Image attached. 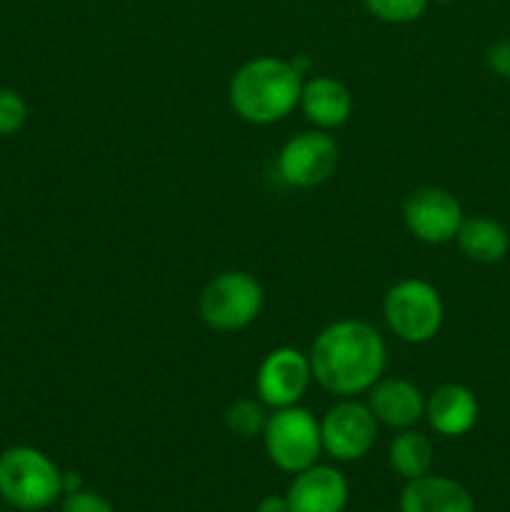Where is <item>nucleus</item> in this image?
Returning <instances> with one entry per match:
<instances>
[{
    "label": "nucleus",
    "mask_w": 510,
    "mask_h": 512,
    "mask_svg": "<svg viewBox=\"0 0 510 512\" xmlns=\"http://www.w3.org/2000/svg\"><path fill=\"white\" fill-rule=\"evenodd\" d=\"M80 488H83V478H80L78 473H73V470L63 473V495L75 493V490H80Z\"/></svg>",
    "instance_id": "obj_24"
},
{
    "label": "nucleus",
    "mask_w": 510,
    "mask_h": 512,
    "mask_svg": "<svg viewBox=\"0 0 510 512\" xmlns=\"http://www.w3.org/2000/svg\"><path fill=\"white\" fill-rule=\"evenodd\" d=\"M363 5L373 18L383 20V23L408 25L423 18L430 0H363Z\"/></svg>",
    "instance_id": "obj_19"
},
{
    "label": "nucleus",
    "mask_w": 510,
    "mask_h": 512,
    "mask_svg": "<svg viewBox=\"0 0 510 512\" xmlns=\"http://www.w3.org/2000/svg\"><path fill=\"white\" fill-rule=\"evenodd\" d=\"M480 415L478 398L460 383H445L425 400V418L443 438H463L475 428Z\"/></svg>",
    "instance_id": "obj_13"
},
{
    "label": "nucleus",
    "mask_w": 510,
    "mask_h": 512,
    "mask_svg": "<svg viewBox=\"0 0 510 512\" xmlns=\"http://www.w3.org/2000/svg\"><path fill=\"white\" fill-rule=\"evenodd\" d=\"M368 408L375 420L393 430H408L425 418V398L420 388L403 378H380L368 390Z\"/></svg>",
    "instance_id": "obj_12"
},
{
    "label": "nucleus",
    "mask_w": 510,
    "mask_h": 512,
    "mask_svg": "<svg viewBox=\"0 0 510 512\" xmlns=\"http://www.w3.org/2000/svg\"><path fill=\"white\" fill-rule=\"evenodd\" d=\"M60 512H115V508L105 495L80 488L60 498Z\"/></svg>",
    "instance_id": "obj_21"
},
{
    "label": "nucleus",
    "mask_w": 510,
    "mask_h": 512,
    "mask_svg": "<svg viewBox=\"0 0 510 512\" xmlns=\"http://www.w3.org/2000/svg\"><path fill=\"white\" fill-rule=\"evenodd\" d=\"M258 512H290L285 495H265L258 503Z\"/></svg>",
    "instance_id": "obj_23"
},
{
    "label": "nucleus",
    "mask_w": 510,
    "mask_h": 512,
    "mask_svg": "<svg viewBox=\"0 0 510 512\" xmlns=\"http://www.w3.org/2000/svg\"><path fill=\"white\" fill-rule=\"evenodd\" d=\"M320 438L330 458L338 463H353L373 450L378 440V420L368 405L345 398L320 420Z\"/></svg>",
    "instance_id": "obj_7"
},
{
    "label": "nucleus",
    "mask_w": 510,
    "mask_h": 512,
    "mask_svg": "<svg viewBox=\"0 0 510 512\" xmlns=\"http://www.w3.org/2000/svg\"><path fill=\"white\" fill-rule=\"evenodd\" d=\"M308 358L320 388L340 398H353L368 393L383 378L388 348L373 325L345 318L320 330Z\"/></svg>",
    "instance_id": "obj_1"
},
{
    "label": "nucleus",
    "mask_w": 510,
    "mask_h": 512,
    "mask_svg": "<svg viewBox=\"0 0 510 512\" xmlns=\"http://www.w3.org/2000/svg\"><path fill=\"white\" fill-rule=\"evenodd\" d=\"M485 63H488L490 73L510 80V38L495 40L485 53Z\"/></svg>",
    "instance_id": "obj_22"
},
{
    "label": "nucleus",
    "mask_w": 510,
    "mask_h": 512,
    "mask_svg": "<svg viewBox=\"0 0 510 512\" xmlns=\"http://www.w3.org/2000/svg\"><path fill=\"white\" fill-rule=\"evenodd\" d=\"M405 225L418 240L443 245L455 240L463 225V205L443 188H418L408 195L403 208Z\"/></svg>",
    "instance_id": "obj_10"
},
{
    "label": "nucleus",
    "mask_w": 510,
    "mask_h": 512,
    "mask_svg": "<svg viewBox=\"0 0 510 512\" xmlns=\"http://www.w3.org/2000/svg\"><path fill=\"white\" fill-rule=\"evenodd\" d=\"M383 315L388 328L405 343H428L443 328V298L428 280L408 278L385 293Z\"/></svg>",
    "instance_id": "obj_5"
},
{
    "label": "nucleus",
    "mask_w": 510,
    "mask_h": 512,
    "mask_svg": "<svg viewBox=\"0 0 510 512\" xmlns=\"http://www.w3.org/2000/svg\"><path fill=\"white\" fill-rule=\"evenodd\" d=\"M400 512H475V500L463 483L445 475L408 480L400 493Z\"/></svg>",
    "instance_id": "obj_14"
},
{
    "label": "nucleus",
    "mask_w": 510,
    "mask_h": 512,
    "mask_svg": "<svg viewBox=\"0 0 510 512\" xmlns=\"http://www.w3.org/2000/svg\"><path fill=\"white\" fill-rule=\"evenodd\" d=\"M338 143L325 130H305L283 145L278 175L293 188H315L338 168Z\"/></svg>",
    "instance_id": "obj_8"
},
{
    "label": "nucleus",
    "mask_w": 510,
    "mask_h": 512,
    "mask_svg": "<svg viewBox=\"0 0 510 512\" xmlns=\"http://www.w3.org/2000/svg\"><path fill=\"white\" fill-rule=\"evenodd\" d=\"M285 500L290 512H345L350 485L338 468L315 463L293 475Z\"/></svg>",
    "instance_id": "obj_11"
},
{
    "label": "nucleus",
    "mask_w": 510,
    "mask_h": 512,
    "mask_svg": "<svg viewBox=\"0 0 510 512\" xmlns=\"http://www.w3.org/2000/svg\"><path fill=\"white\" fill-rule=\"evenodd\" d=\"M300 108L315 128H340L353 115V95L340 80L318 75V78H310L308 83H303Z\"/></svg>",
    "instance_id": "obj_15"
},
{
    "label": "nucleus",
    "mask_w": 510,
    "mask_h": 512,
    "mask_svg": "<svg viewBox=\"0 0 510 512\" xmlns=\"http://www.w3.org/2000/svg\"><path fill=\"white\" fill-rule=\"evenodd\" d=\"M263 310V288L245 270H225L205 285L200 318L218 333H233L253 323Z\"/></svg>",
    "instance_id": "obj_6"
},
{
    "label": "nucleus",
    "mask_w": 510,
    "mask_h": 512,
    "mask_svg": "<svg viewBox=\"0 0 510 512\" xmlns=\"http://www.w3.org/2000/svg\"><path fill=\"white\" fill-rule=\"evenodd\" d=\"M313 380L310 358L295 348H275L260 363L255 375V390L260 403L280 410L298 405Z\"/></svg>",
    "instance_id": "obj_9"
},
{
    "label": "nucleus",
    "mask_w": 510,
    "mask_h": 512,
    "mask_svg": "<svg viewBox=\"0 0 510 512\" xmlns=\"http://www.w3.org/2000/svg\"><path fill=\"white\" fill-rule=\"evenodd\" d=\"M0 512H18V510H0Z\"/></svg>",
    "instance_id": "obj_26"
},
{
    "label": "nucleus",
    "mask_w": 510,
    "mask_h": 512,
    "mask_svg": "<svg viewBox=\"0 0 510 512\" xmlns=\"http://www.w3.org/2000/svg\"><path fill=\"white\" fill-rule=\"evenodd\" d=\"M388 463L403 480L423 478L433 470L435 448L428 435L418 430H400L388 448Z\"/></svg>",
    "instance_id": "obj_17"
},
{
    "label": "nucleus",
    "mask_w": 510,
    "mask_h": 512,
    "mask_svg": "<svg viewBox=\"0 0 510 512\" xmlns=\"http://www.w3.org/2000/svg\"><path fill=\"white\" fill-rule=\"evenodd\" d=\"M455 243L463 250L465 258L475 260V263L493 265L508 255L510 235L498 220L475 215V218L463 220L458 235H455Z\"/></svg>",
    "instance_id": "obj_16"
},
{
    "label": "nucleus",
    "mask_w": 510,
    "mask_h": 512,
    "mask_svg": "<svg viewBox=\"0 0 510 512\" xmlns=\"http://www.w3.org/2000/svg\"><path fill=\"white\" fill-rule=\"evenodd\" d=\"M263 443L270 463L290 475L315 465L323 453L320 423L310 410L298 405L273 410L268 415Z\"/></svg>",
    "instance_id": "obj_4"
},
{
    "label": "nucleus",
    "mask_w": 510,
    "mask_h": 512,
    "mask_svg": "<svg viewBox=\"0 0 510 512\" xmlns=\"http://www.w3.org/2000/svg\"><path fill=\"white\" fill-rule=\"evenodd\" d=\"M265 423H268V413H265L263 403H255V400H235L225 410V428L235 438L250 440L255 435H263Z\"/></svg>",
    "instance_id": "obj_18"
},
{
    "label": "nucleus",
    "mask_w": 510,
    "mask_h": 512,
    "mask_svg": "<svg viewBox=\"0 0 510 512\" xmlns=\"http://www.w3.org/2000/svg\"><path fill=\"white\" fill-rule=\"evenodd\" d=\"M430 3H455V0H430Z\"/></svg>",
    "instance_id": "obj_25"
},
{
    "label": "nucleus",
    "mask_w": 510,
    "mask_h": 512,
    "mask_svg": "<svg viewBox=\"0 0 510 512\" xmlns=\"http://www.w3.org/2000/svg\"><path fill=\"white\" fill-rule=\"evenodd\" d=\"M303 75L290 60L260 55L235 70L228 98L235 115L250 125H270L288 118L300 105Z\"/></svg>",
    "instance_id": "obj_2"
},
{
    "label": "nucleus",
    "mask_w": 510,
    "mask_h": 512,
    "mask_svg": "<svg viewBox=\"0 0 510 512\" xmlns=\"http://www.w3.org/2000/svg\"><path fill=\"white\" fill-rule=\"evenodd\" d=\"M63 498V470L33 445L0 453V500L10 510L40 512Z\"/></svg>",
    "instance_id": "obj_3"
},
{
    "label": "nucleus",
    "mask_w": 510,
    "mask_h": 512,
    "mask_svg": "<svg viewBox=\"0 0 510 512\" xmlns=\"http://www.w3.org/2000/svg\"><path fill=\"white\" fill-rule=\"evenodd\" d=\"M28 120V103L13 88L0 85V138H10L18 133Z\"/></svg>",
    "instance_id": "obj_20"
}]
</instances>
